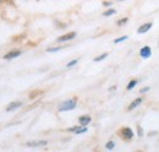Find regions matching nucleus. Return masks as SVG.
<instances>
[{
  "instance_id": "21",
  "label": "nucleus",
  "mask_w": 159,
  "mask_h": 152,
  "mask_svg": "<svg viewBox=\"0 0 159 152\" xmlns=\"http://www.w3.org/2000/svg\"><path fill=\"white\" fill-rule=\"evenodd\" d=\"M148 90H149V87H144V88H142V90H141V93H144V92H147Z\"/></svg>"
},
{
  "instance_id": "15",
  "label": "nucleus",
  "mask_w": 159,
  "mask_h": 152,
  "mask_svg": "<svg viewBox=\"0 0 159 152\" xmlns=\"http://www.w3.org/2000/svg\"><path fill=\"white\" fill-rule=\"evenodd\" d=\"M113 14H115V10H114V9H110V10H108V11L104 12V16H110V15H113Z\"/></svg>"
},
{
  "instance_id": "9",
  "label": "nucleus",
  "mask_w": 159,
  "mask_h": 152,
  "mask_svg": "<svg viewBox=\"0 0 159 152\" xmlns=\"http://www.w3.org/2000/svg\"><path fill=\"white\" fill-rule=\"evenodd\" d=\"M21 102H14V103H11V104H9L7 107H6V111L7 112H11V111H15V109H17V108H20L21 107Z\"/></svg>"
},
{
  "instance_id": "19",
  "label": "nucleus",
  "mask_w": 159,
  "mask_h": 152,
  "mask_svg": "<svg viewBox=\"0 0 159 152\" xmlns=\"http://www.w3.org/2000/svg\"><path fill=\"white\" fill-rule=\"evenodd\" d=\"M126 39H127V37H126V36H124V37L116 38L114 42H115V43H120V42H122V40H126Z\"/></svg>"
},
{
  "instance_id": "13",
  "label": "nucleus",
  "mask_w": 159,
  "mask_h": 152,
  "mask_svg": "<svg viewBox=\"0 0 159 152\" xmlns=\"http://www.w3.org/2000/svg\"><path fill=\"white\" fill-rule=\"evenodd\" d=\"M107 57H108V53H104V54H102V55H99V57L94 58V61H100V60L105 59Z\"/></svg>"
},
{
  "instance_id": "16",
  "label": "nucleus",
  "mask_w": 159,
  "mask_h": 152,
  "mask_svg": "<svg viewBox=\"0 0 159 152\" xmlns=\"http://www.w3.org/2000/svg\"><path fill=\"white\" fill-rule=\"evenodd\" d=\"M126 22H127V17H124V19H121L118 21V25H119V26H122V25H125Z\"/></svg>"
},
{
  "instance_id": "2",
  "label": "nucleus",
  "mask_w": 159,
  "mask_h": 152,
  "mask_svg": "<svg viewBox=\"0 0 159 152\" xmlns=\"http://www.w3.org/2000/svg\"><path fill=\"white\" fill-rule=\"evenodd\" d=\"M121 135H122V137L125 140H131L134 137V133H132V130L130 128H124L121 130Z\"/></svg>"
},
{
  "instance_id": "20",
  "label": "nucleus",
  "mask_w": 159,
  "mask_h": 152,
  "mask_svg": "<svg viewBox=\"0 0 159 152\" xmlns=\"http://www.w3.org/2000/svg\"><path fill=\"white\" fill-rule=\"evenodd\" d=\"M137 130H139V136H142V135H143V130H142V128H141V126H137Z\"/></svg>"
},
{
  "instance_id": "10",
  "label": "nucleus",
  "mask_w": 159,
  "mask_h": 152,
  "mask_svg": "<svg viewBox=\"0 0 159 152\" xmlns=\"http://www.w3.org/2000/svg\"><path fill=\"white\" fill-rule=\"evenodd\" d=\"M141 103H142V98H137V99H135V101H134V102L130 104V107H129V111H132L134 108L139 107Z\"/></svg>"
},
{
  "instance_id": "22",
  "label": "nucleus",
  "mask_w": 159,
  "mask_h": 152,
  "mask_svg": "<svg viewBox=\"0 0 159 152\" xmlns=\"http://www.w3.org/2000/svg\"><path fill=\"white\" fill-rule=\"evenodd\" d=\"M0 1H1V0H0Z\"/></svg>"
},
{
  "instance_id": "18",
  "label": "nucleus",
  "mask_w": 159,
  "mask_h": 152,
  "mask_svg": "<svg viewBox=\"0 0 159 152\" xmlns=\"http://www.w3.org/2000/svg\"><path fill=\"white\" fill-rule=\"evenodd\" d=\"M77 61H79L77 59H75V60H72V61H70V63L67 64V68H71V66H74V65H76V64H77Z\"/></svg>"
},
{
  "instance_id": "5",
  "label": "nucleus",
  "mask_w": 159,
  "mask_h": 152,
  "mask_svg": "<svg viewBox=\"0 0 159 152\" xmlns=\"http://www.w3.org/2000/svg\"><path fill=\"white\" fill-rule=\"evenodd\" d=\"M69 131H74V133H76V134H82L87 131V128L83 126V125H81V126H74V128H70Z\"/></svg>"
},
{
  "instance_id": "4",
  "label": "nucleus",
  "mask_w": 159,
  "mask_h": 152,
  "mask_svg": "<svg viewBox=\"0 0 159 152\" xmlns=\"http://www.w3.org/2000/svg\"><path fill=\"white\" fill-rule=\"evenodd\" d=\"M139 54H141V57L142 58H149L151 57V54H152V50H151L149 47H143V48L141 49Z\"/></svg>"
},
{
  "instance_id": "3",
  "label": "nucleus",
  "mask_w": 159,
  "mask_h": 152,
  "mask_svg": "<svg viewBox=\"0 0 159 152\" xmlns=\"http://www.w3.org/2000/svg\"><path fill=\"white\" fill-rule=\"evenodd\" d=\"M28 147H40V146H45L47 141H30L26 144Z\"/></svg>"
},
{
  "instance_id": "14",
  "label": "nucleus",
  "mask_w": 159,
  "mask_h": 152,
  "mask_svg": "<svg viewBox=\"0 0 159 152\" xmlns=\"http://www.w3.org/2000/svg\"><path fill=\"white\" fill-rule=\"evenodd\" d=\"M105 147H107L108 150H113V149L115 147V144H114L113 141H109V142L107 144V146H105Z\"/></svg>"
},
{
  "instance_id": "12",
  "label": "nucleus",
  "mask_w": 159,
  "mask_h": 152,
  "mask_svg": "<svg viewBox=\"0 0 159 152\" xmlns=\"http://www.w3.org/2000/svg\"><path fill=\"white\" fill-rule=\"evenodd\" d=\"M136 85H137V80H132V81H130L129 85H127V90H132Z\"/></svg>"
},
{
  "instance_id": "6",
  "label": "nucleus",
  "mask_w": 159,
  "mask_h": 152,
  "mask_svg": "<svg viewBox=\"0 0 159 152\" xmlns=\"http://www.w3.org/2000/svg\"><path fill=\"white\" fill-rule=\"evenodd\" d=\"M76 37V33L75 32H71V33H67V35H65V36H61V37L58 38V40L59 42H65V40H70V39H72V38Z\"/></svg>"
},
{
  "instance_id": "11",
  "label": "nucleus",
  "mask_w": 159,
  "mask_h": 152,
  "mask_svg": "<svg viewBox=\"0 0 159 152\" xmlns=\"http://www.w3.org/2000/svg\"><path fill=\"white\" fill-rule=\"evenodd\" d=\"M20 54H21V52H20V50H15V52H10L9 54H6V55H5V59H12V58L19 57Z\"/></svg>"
},
{
  "instance_id": "8",
  "label": "nucleus",
  "mask_w": 159,
  "mask_h": 152,
  "mask_svg": "<svg viewBox=\"0 0 159 152\" xmlns=\"http://www.w3.org/2000/svg\"><path fill=\"white\" fill-rule=\"evenodd\" d=\"M151 27H152V23H151V22H148V23H144V25H142V26L139 27L137 32H139V33H141V35H142V33H146V32H147V31H148Z\"/></svg>"
},
{
  "instance_id": "7",
  "label": "nucleus",
  "mask_w": 159,
  "mask_h": 152,
  "mask_svg": "<svg viewBox=\"0 0 159 152\" xmlns=\"http://www.w3.org/2000/svg\"><path fill=\"white\" fill-rule=\"evenodd\" d=\"M79 121H80V124H81V125L86 126L87 124H89V123H91V116H89V115H83V116H80Z\"/></svg>"
},
{
  "instance_id": "1",
  "label": "nucleus",
  "mask_w": 159,
  "mask_h": 152,
  "mask_svg": "<svg viewBox=\"0 0 159 152\" xmlns=\"http://www.w3.org/2000/svg\"><path fill=\"white\" fill-rule=\"evenodd\" d=\"M76 107V101L75 99H69L66 102H64L59 107L60 112H65V111H72Z\"/></svg>"
},
{
  "instance_id": "17",
  "label": "nucleus",
  "mask_w": 159,
  "mask_h": 152,
  "mask_svg": "<svg viewBox=\"0 0 159 152\" xmlns=\"http://www.w3.org/2000/svg\"><path fill=\"white\" fill-rule=\"evenodd\" d=\"M60 49H62V48H61V47H55V48H49L47 52L52 53V52H58V50H60Z\"/></svg>"
}]
</instances>
